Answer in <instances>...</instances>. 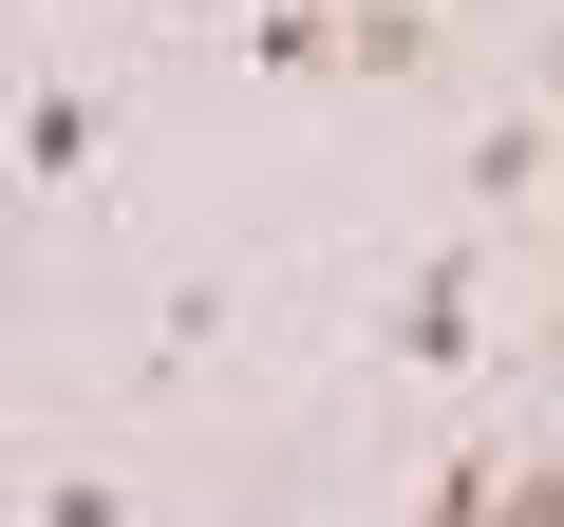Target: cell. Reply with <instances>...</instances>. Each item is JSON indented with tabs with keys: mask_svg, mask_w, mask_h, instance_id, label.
<instances>
[{
	"mask_svg": "<svg viewBox=\"0 0 564 527\" xmlns=\"http://www.w3.org/2000/svg\"><path fill=\"white\" fill-rule=\"evenodd\" d=\"M377 358L395 377H470L489 358V245H414V283L377 302Z\"/></svg>",
	"mask_w": 564,
	"mask_h": 527,
	"instance_id": "obj_1",
	"label": "cell"
},
{
	"mask_svg": "<svg viewBox=\"0 0 564 527\" xmlns=\"http://www.w3.org/2000/svg\"><path fill=\"white\" fill-rule=\"evenodd\" d=\"M245 57H263L282 95H321V76H358V39H339V0H245Z\"/></svg>",
	"mask_w": 564,
	"mask_h": 527,
	"instance_id": "obj_2",
	"label": "cell"
},
{
	"mask_svg": "<svg viewBox=\"0 0 564 527\" xmlns=\"http://www.w3.org/2000/svg\"><path fill=\"white\" fill-rule=\"evenodd\" d=\"M95 151H113V114H95L76 76H57V95H20V170H39V189H95Z\"/></svg>",
	"mask_w": 564,
	"mask_h": 527,
	"instance_id": "obj_3",
	"label": "cell"
},
{
	"mask_svg": "<svg viewBox=\"0 0 564 527\" xmlns=\"http://www.w3.org/2000/svg\"><path fill=\"white\" fill-rule=\"evenodd\" d=\"M545 151H564L545 114H489V132H470V207H527V189H545Z\"/></svg>",
	"mask_w": 564,
	"mask_h": 527,
	"instance_id": "obj_4",
	"label": "cell"
},
{
	"mask_svg": "<svg viewBox=\"0 0 564 527\" xmlns=\"http://www.w3.org/2000/svg\"><path fill=\"white\" fill-rule=\"evenodd\" d=\"M188 358H226V283H170L151 302V377H188Z\"/></svg>",
	"mask_w": 564,
	"mask_h": 527,
	"instance_id": "obj_5",
	"label": "cell"
},
{
	"mask_svg": "<svg viewBox=\"0 0 564 527\" xmlns=\"http://www.w3.org/2000/svg\"><path fill=\"white\" fill-rule=\"evenodd\" d=\"M339 39H358V76H414V57H433V20H414V0H339Z\"/></svg>",
	"mask_w": 564,
	"mask_h": 527,
	"instance_id": "obj_6",
	"label": "cell"
},
{
	"mask_svg": "<svg viewBox=\"0 0 564 527\" xmlns=\"http://www.w3.org/2000/svg\"><path fill=\"white\" fill-rule=\"evenodd\" d=\"M39 527H132V490L113 471H39Z\"/></svg>",
	"mask_w": 564,
	"mask_h": 527,
	"instance_id": "obj_7",
	"label": "cell"
},
{
	"mask_svg": "<svg viewBox=\"0 0 564 527\" xmlns=\"http://www.w3.org/2000/svg\"><path fill=\"white\" fill-rule=\"evenodd\" d=\"M414 527H508V508H489V452H452V471L414 490Z\"/></svg>",
	"mask_w": 564,
	"mask_h": 527,
	"instance_id": "obj_8",
	"label": "cell"
},
{
	"mask_svg": "<svg viewBox=\"0 0 564 527\" xmlns=\"http://www.w3.org/2000/svg\"><path fill=\"white\" fill-rule=\"evenodd\" d=\"M489 508H508V527H564V452H527V471H489Z\"/></svg>",
	"mask_w": 564,
	"mask_h": 527,
	"instance_id": "obj_9",
	"label": "cell"
},
{
	"mask_svg": "<svg viewBox=\"0 0 564 527\" xmlns=\"http://www.w3.org/2000/svg\"><path fill=\"white\" fill-rule=\"evenodd\" d=\"M527 114H545V132H564V20H545V39H527Z\"/></svg>",
	"mask_w": 564,
	"mask_h": 527,
	"instance_id": "obj_10",
	"label": "cell"
}]
</instances>
